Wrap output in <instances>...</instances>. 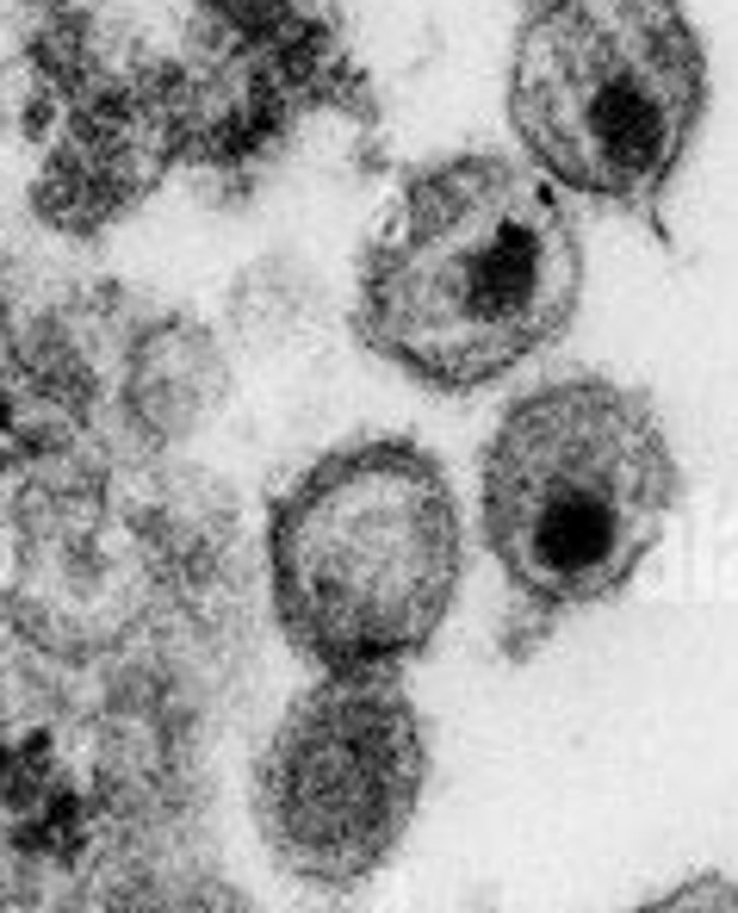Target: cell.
Instances as JSON below:
<instances>
[{"label":"cell","mask_w":738,"mask_h":913,"mask_svg":"<svg viewBox=\"0 0 738 913\" xmlns=\"http://www.w3.org/2000/svg\"><path fill=\"white\" fill-rule=\"evenodd\" d=\"M584 230L509 150L403 174L354 280V336L429 392H484L547 355L584 304Z\"/></svg>","instance_id":"cell-1"},{"label":"cell","mask_w":738,"mask_h":913,"mask_svg":"<svg viewBox=\"0 0 738 913\" xmlns=\"http://www.w3.org/2000/svg\"><path fill=\"white\" fill-rule=\"evenodd\" d=\"M466 578L454 478L410 436L317 454L267 510V603L311 671L403 678Z\"/></svg>","instance_id":"cell-2"},{"label":"cell","mask_w":738,"mask_h":913,"mask_svg":"<svg viewBox=\"0 0 738 913\" xmlns=\"http://www.w3.org/2000/svg\"><path fill=\"white\" fill-rule=\"evenodd\" d=\"M677 497L682 466L664 417L602 373L528 385L478 454V534L528 634L614 603L652 559Z\"/></svg>","instance_id":"cell-3"},{"label":"cell","mask_w":738,"mask_h":913,"mask_svg":"<svg viewBox=\"0 0 738 913\" xmlns=\"http://www.w3.org/2000/svg\"><path fill=\"white\" fill-rule=\"evenodd\" d=\"M509 131L565 199L658 206L707 118V44L682 0H528L509 38Z\"/></svg>","instance_id":"cell-4"},{"label":"cell","mask_w":738,"mask_h":913,"mask_svg":"<svg viewBox=\"0 0 738 913\" xmlns=\"http://www.w3.org/2000/svg\"><path fill=\"white\" fill-rule=\"evenodd\" d=\"M429 789V727L403 678L317 671L267 733L248 814L273 870L304 889H360L403 852Z\"/></svg>","instance_id":"cell-5"},{"label":"cell","mask_w":738,"mask_h":913,"mask_svg":"<svg viewBox=\"0 0 738 913\" xmlns=\"http://www.w3.org/2000/svg\"><path fill=\"white\" fill-rule=\"evenodd\" d=\"M218 392H224V367H218L211 336L168 330V336L143 343V355H137V404H143V417L162 436H187L192 423H206V404Z\"/></svg>","instance_id":"cell-6"},{"label":"cell","mask_w":738,"mask_h":913,"mask_svg":"<svg viewBox=\"0 0 738 913\" xmlns=\"http://www.w3.org/2000/svg\"><path fill=\"white\" fill-rule=\"evenodd\" d=\"M633 913H738V876L726 870H695L658 889L652 901H640Z\"/></svg>","instance_id":"cell-7"}]
</instances>
